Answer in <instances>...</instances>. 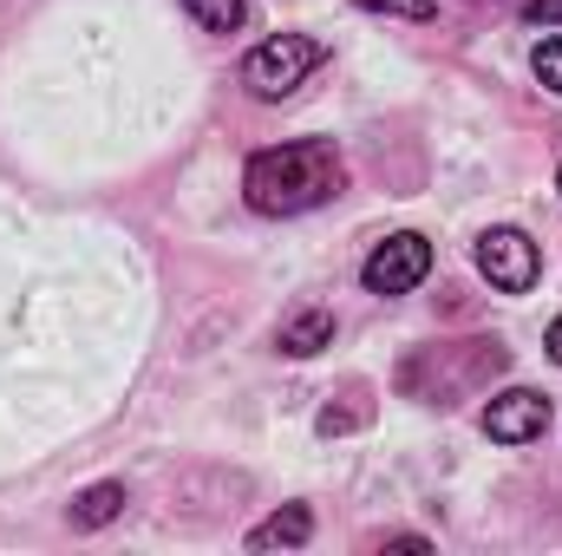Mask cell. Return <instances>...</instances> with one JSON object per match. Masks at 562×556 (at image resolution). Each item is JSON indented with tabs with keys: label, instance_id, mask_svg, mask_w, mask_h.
I'll return each mask as SVG.
<instances>
[{
	"label": "cell",
	"instance_id": "12",
	"mask_svg": "<svg viewBox=\"0 0 562 556\" xmlns=\"http://www.w3.org/2000/svg\"><path fill=\"white\" fill-rule=\"evenodd\" d=\"M524 20H530V26H562V0H530Z\"/></svg>",
	"mask_w": 562,
	"mask_h": 556
},
{
	"label": "cell",
	"instance_id": "13",
	"mask_svg": "<svg viewBox=\"0 0 562 556\" xmlns=\"http://www.w3.org/2000/svg\"><path fill=\"white\" fill-rule=\"evenodd\" d=\"M543 347H550V360H557V367H562V314H557V321H550V334H543Z\"/></svg>",
	"mask_w": 562,
	"mask_h": 556
},
{
	"label": "cell",
	"instance_id": "4",
	"mask_svg": "<svg viewBox=\"0 0 562 556\" xmlns=\"http://www.w3.org/2000/svg\"><path fill=\"white\" fill-rule=\"evenodd\" d=\"M477 276L491 288H504V294H530L537 276H543V256L524 230H484L477 236Z\"/></svg>",
	"mask_w": 562,
	"mask_h": 556
},
{
	"label": "cell",
	"instance_id": "10",
	"mask_svg": "<svg viewBox=\"0 0 562 556\" xmlns=\"http://www.w3.org/2000/svg\"><path fill=\"white\" fill-rule=\"evenodd\" d=\"M367 13H393V20H438V0H353Z\"/></svg>",
	"mask_w": 562,
	"mask_h": 556
},
{
	"label": "cell",
	"instance_id": "6",
	"mask_svg": "<svg viewBox=\"0 0 562 556\" xmlns=\"http://www.w3.org/2000/svg\"><path fill=\"white\" fill-rule=\"evenodd\" d=\"M307 537H314V511L307 504H281L276 518H262L249 531V551H301Z\"/></svg>",
	"mask_w": 562,
	"mask_h": 556
},
{
	"label": "cell",
	"instance_id": "9",
	"mask_svg": "<svg viewBox=\"0 0 562 556\" xmlns=\"http://www.w3.org/2000/svg\"><path fill=\"white\" fill-rule=\"evenodd\" d=\"M183 13L203 26V33H236L249 20V0H183Z\"/></svg>",
	"mask_w": 562,
	"mask_h": 556
},
{
	"label": "cell",
	"instance_id": "2",
	"mask_svg": "<svg viewBox=\"0 0 562 556\" xmlns=\"http://www.w3.org/2000/svg\"><path fill=\"white\" fill-rule=\"evenodd\" d=\"M321 59H327L321 40H307V33H276V40H262V46L243 59V86H249L256 99H288Z\"/></svg>",
	"mask_w": 562,
	"mask_h": 556
},
{
	"label": "cell",
	"instance_id": "7",
	"mask_svg": "<svg viewBox=\"0 0 562 556\" xmlns=\"http://www.w3.org/2000/svg\"><path fill=\"white\" fill-rule=\"evenodd\" d=\"M334 347V314L327 308H301L294 321H281V354H321Z\"/></svg>",
	"mask_w": 562,
	"mask_h": 556
},
{
	"label": "cell",
	"instance_id": "1",
	"mask_svg": "<svg viewBox=\"0 0 562 556\" xmlns=\"http://www.w3.org/2000/svg\"><path fill=\"white\" fill-rule=\"evenodd\" d=\"M347 184V164L334 138H294V144H269L249 157L243 170V197L256 216H301V210H321L327 197H340Z\"/></svg>",
	"mask_w": 562,
	"mask_h": 556
},
{
	"label": "cell",
	"instance_id": "11",
	"mask_svg": "<svg viewBox=\"0 0 562 556\" xmlns=\"http://www.w3.org/2000/svg\"><path fill=\"white\" fill-rule=\"evenodd\" d=\"M530 66H537V79H543V86L562 99V33H557V40H543V46L530 53Z\"/></svg>",
	"mask_w": 562,
	"mask_h": 556
},
{
	"label": "cell",
	"instance_id": "3",
	"mask_svg": "<svg viewBox=\"0 0 562 556\" xmlns=\"http://www.w3.org/2000/svg\"><path fill=\"white\" fill-rule=\"evenodd\" d=\"M425 276H431V243H425L419 230H400V236L373 243V256L360 269L367 294H413Z\"/></svg>",
	"mask_w": 562,
	"mask_h": 556
},
{
	"label": "cell",
	"instance_id": "14",
	"mask_svg": "<svg viewBox=\"0 0 562 556\" xmlns=\"http://www.w3.org/2000/svg\"><path fill=\"white\" fill-rule=\"evenodd\" d=\"M557 184H562V170H557Z\"/></svg>",
	"mask_w": 562,
	"mask_h": 556
},
{
	"label": "cell",
	"instance_id": "5",
	"mask_svg": "<svg viewBox=\"0 0 562 556\" xmlns=\"http://www.w3.org/2000/svg\"><path fill=\"white\" fill-rule=\"evenodd\" d=\"M543 432H550V400L537 387H510L484 407V438H497V445H530Z\"/></svg>",
	"mask_w": 562,
	"mask_h": 556
},
{
	"label": "cell",
	"instance_id": "8",
	"mask_svg": "<svg viewBox=\"0 0 562 556\" xmlns=\"http://www.w3.org/2000/svg\"><path fill=\"white\" fill-rule=\"evenodd\" d=\"M125 485H92V491H79L72 498V524L79 531H99V524H112V518H125Z\"/></svg>",
	"mask_w": 562,
	"mask_h": 556
}]
</instances>
